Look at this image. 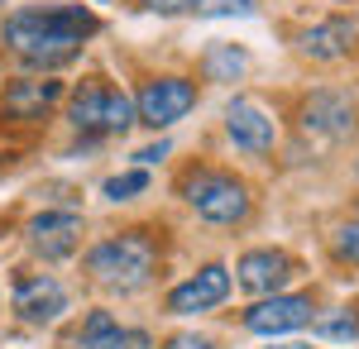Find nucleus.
Instances as JSON below:
<instances>
[{
  "instance_id": "1",
  "label": "nucleus",
  "mask_w": 359,
  "mask_h": 349,
  "mask_svg": "<svg viewBox=\"0 0 359 349\" xmlns=\"http://www.w3.org/2000/svg\"><path fill=\"white\" fill-rule=\"evenodd\" d=\"M96 15L82 5H25L5 20V48L29 67H62L96 34Z\"/></svg>"
},
{
  "instance_id": "2",
  "label": "nucleus",
  "mask_w": 359,
  "mask_h": 349,
  "mask_svg": "<svg viewBox=\"0 0 359 349\" xmlns=\"http://www.w3.org/2000/svg\"><path fill=\"white\" fill-rule=\"evenodd\" d=\"M86 268L111 292H139V287H149V278L158 268V244L149 240L144 230H125L115 240L96 244L91 259H86Z\"/></svg>"
},
{
  "instance_id": "3",
  "label": "nucleus",
  "mask_w": 359,
  "mask_h": 349,
  "mask_svg": "<svg viewBox=\"0 0 359 349\" xmlns=\"http://www.w3.org/2000/svg\"><path fill=\"white\" fill-rule=\"evenodd\" d=\"M182 196L192 201V211L211 225H240L249 215V191L230 172H192L182 182Z\"/></svg>"
},
{
  "instance_id": "4",
  "label": "nucleus",
  "mask_w": 359,
  "mask_h": 349,
  "mask_svg": "<svg viewBox=\"0 0 359 349\" xmlns=\"http://www.w3.org/2000/svg\"><path fill=\"white\" fill-rule=\"evenodd\" d=\"M72 125L82 135H120L135 125V101L120 91V86H106V81H86L72 96Z\"/></svg>"
},
{
  "instance_id": "5",
  "label": "nucleus",
  "mask_w": 359,
  "mask_h": 349,
  "mask_svg": "<svg viewBox=\"0 0 359 349\" xmlns=\"http://www.w3.org/2000/svg\"><path fill=\"white\" fill-rule=\"evenodd\" d=\"M192 106H196V86L182 81V77H158V81H149V86L135 96V115L144 120V125H154V130L177 125Z\"/></svg>"
},
{
  "instance_id": "6",
  "label": "nucleus",
  "mask_w": 359,
  "mask_h": 349,
  "mask_svg": "<svg viewBox=\"0 0 359 349\" xmlns=\"http://www.w3.org/2000/svg\"><path fill=\"white\" fill-rule=\"evenodd\" d=\"M355 125H359V110H355V101H350L345 91H316V96L302 106V130L316 135V139H326V144L350 139Z\"/></svg>"
},
{
  "instance_id": "7",
  "label": "nucleus",
  "mask_w": 359,
  "mask_h": 349,
  "mask_svg": "<svg viewBox=\"0 0 359 349\" xmlns=\"http://www.w3.org/2000/svg\"><path fill=\"white\" fill-rule=\"evenodd\" d=\"M15 311L29 325H48L67 311V292H62V282L48 278V273H20L15 278Z\"/></svg>"
},
{
  "instance_id": "8",
  "label": "nucleus",
  "mask_w": 359,
  "mask_h": 349,
  "mask_svg": "<svg viewBox=\"0 0 359 349\" xmlns=\"http://www.w3.org/2000/svg\"><path fill=\"white\" fill-rule=\"evenodd\" d=\"M77 244H82V215L72 211H43L29 220V249L39 254V259H72L77 254Z\"/></svg>"
},
{
  "instance_id": "9",
  "label": "nucleus",
  "mask_w": 359,
  "mask_h": 349,
  "mask_svg": "<svg viewBox=\"0 0 359 349\" xmlns=\"http://www.w3.org/2000/svg\"><path fill=\"white\" fill-rule=\"evenodd\" d=\"M235 273H240V287H245L249 296H278L297 278V264H292V254H283V249H249Z\"/></svg>"
},
{
  "instance_id": "10",
  "label": "nucleus",
  "mask_w": 359,
  "mask_h": 349,
  "mask_svg": "<svg viewBox=\"0 0 359 349\" xmlns=\"http://www.w3.org/2000/svg\"><path fill=\"white\" fill-rule=\"evenodd\" d=\"M225 135L235 139L245 153H269V149L278 144V125H273V115L259 106V101L235 96V101L225 106Z\"/></svg>"
},
{
  "instance_id": "11",
  "label": "nucleus",
  "mask_w": 359,
  "mask_h": 349,
  "mask_svg": "<svg viewBox=\"0 0 359 349\" xmlns=\"http://www.w3.org/2000/svg\"><path fill=\"white\" fill-rule=\"evenodd\" d=\"M225 296H230V273H225L221 264H211V268H201L196 278L177 282V287L168 292V311H172V316H196V311L221 306Z\"/></svg>"
},
{
  "instance_id": "12",
  "label": "nucleus",
  "mask_w": 359,
  "mask_h": 349,
  "mask_svg": "<svg viewBox=\"0 0 359 349\" xmlns=\"http://www.w3.org/2000/svg\"><path fill=\"white\" fill-rule=\"evenodd\" d=\"M316 316H311V301L306 296H264L259 306H249L245 311V325L254 330V335H287V330H302V325H311Z\"/></svg>"
},
{
  "instance_id": "13",
  "label": "nucleus",
  "mask_w": 359,
  "mask_h": 349,
  "mask_svg": "<svg viewBox=\"0 0 359 349\" xmlns=\"http://www.w3.org/2000/svg\"><path fill=\"white\" fill-rule=\"evenodd\" d=\"M62 349H144V335L139 330H125L111 311H91L67 340Z\"/></svg>"
},
{
  "instance_id": "14",
  "label": "nucleus",
  "mask_w": 359,
  "mask_h": 349,
  "mask_svg": "<svg viewBox=\"0 0 359 349\" xmlns=\"http://www.w3.org/2000/svg\"><path fill=\"white\" fill-rule=\"evenodd\" d=\"M62 101V81H39V77H29V81H10L5 86V110L15 115V120H39V115H48V110Z\"/></svg>"
},
{
  "instance_id": "15",
  "label": "nucleus",
  "mask_w": 359,
  "mask_h": 349,
  "mask_svg": "<svg viewBox=\"0 0 359 349\" xmlns=\"http://www.w3.org/2000/svg\"><path fill=\"white\" fill-rule=\"evenodd\" d=\"M350 43H355V25H350L345 15L302 29V39H297V48H302L306 57H316V62H335V57H345V53H350Z\"/></svg>"
},
{
  "instance_id": "16",
  "label": "nucleus",
  "mask_w": 359,
  "mask_h": 349,
  "mask_svg": "<svg viewBox=\"0 0 359 349\" xmlns=\"http://www.w3.org/2000/svg\"><path fill=\"white\" fill-rule=\"evenodd\" d=\"M245 72V53L235 48V43H216L211 53H206V77L211 81H235Z\"/></svg>"
},
{
  "instance_id": "17",
  "label": "nucleus",
  "mask_w": 359,
  "mask_h": 349,
  "mask_svg": "<svg viewBox=\"0 0 359 349\" xmlns=\"http://www.w3.org/2000/svg\"><path fill=\"white\" fill-rule=\"evenodd\" d=\"M144 187H149V172H144V167H135V172L111 177V182H106V196H111V201H130V196H139Z\"/></svg>"
},
{
  "instance_id": "18",
  "label": "nucleus",
  "mask_w": 359,
  "mask_h": 349,
  "mask_svg": "<svg viewBox=\"0 0 359 349\" xmlns=\"http://www.w3.org/2000/svg\"><path fill=\"white\" fill-rule=\"evenodd\" d=\"M316 325V335H326V340H359V321L345 311V316H321V321H311Z\"/></svg>"
},
{
  "instance_id": "19",
  "label": "nucleus",
  "mask_w": 359,
  "mask_h": 349,
  "mask_svg": "<svg viewBox=\"0 0 359 349\" xmlns=\"http://www.w3.org/2000/svg\"><path fill=\"white\" fill-rule=\"evenodd\" d=\"M335 254H340L345 264H359V211L335 230Z\"/></svg>"
},
{
  "instance_id": "20",
  "label": "nucleus",
  "mask_w": 359,
  "mask_h": 349,
  "mask_svg": "<svg viewBox=\"0 0 359 349\" xmlns=\"http://www.w3.org/2000/svg\"><path fill=\"white\" fill-rule=\"evenodd\" d=\"M144 10H158V15H182V10H201V0H135Z\"/></svg>"
},
{
  "instance_id": "21",
  "label": "nucleus",
  "mask_w": 359,
  "mask_h": 349,
  "mask_svg": "<svg viewBox=\"0 0 359 349\" xmlns=\"http://www.w3.org/2000/svg\"><path fill=\"white\" fill-rule=\"evenodd\" d=\"M163 349H216V340H206V335H172Z\"/></svg>"
},
{
  "instance_id": "22",
  "label": "nucleus",
  "mask_w": 359,
  "mask_h": 349,
  "mask_svg": "<svg viewBox=\"0 0 359 349\" xmlns=\"http://www.w3.org/2000/svg\"><path fill=\"white\" fill-rule=\"evenodd\" d=\"M163 153H168V144H154V149H139L135 158H139V163H158Z\"/></svg>"
},
{
  "instance_id": "23",
  "label": "nucleus",
  "mask_w": 359,
  "mask_h": 349,
  "mask_svg": "<svg viewBox=\"0 0 359 349\" xmlns=\"http://www.w3.org/2000/svg\"><path fill=\"white\" fill-rule=\"evenodd\" d=\"M273 349H311V345H273Z\"/></svg>"
}]
</instances>
